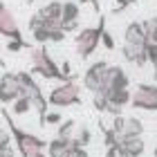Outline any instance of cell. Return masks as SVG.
I'll return each instance as SVG.
<instances>
[{"instance_id": "6da1fadb", "label": "cell", "mask_w": 157, "mask_h": 157, "mask_svg": "<svg viewBox=\"0 0 157 157\" xmlns=\"http://www.w3.org/2000/svg\"><path fill=\"white\" fill-rule=\"evenodd\" d=\"M0 112H2V119L7 121V126H9V135L13 137V141H16V153L20 157H45V148H47L45 139H40V137H36V135L18 128L16 124H13L11 112L7 108H0Z\"/></svg>"}, {"instance_id": "7a4b0ae2", "label": "cell", "mask_w": 157, "mask_h": 157, "mask_svg": "<svg viewBox=\"0 0 157 157\" xmlns=\"http://www.w3.org/2000/svg\"><path fill=\"white\" fill-rule=\"evenodd\" d=\"M16 76H18V83H20V97L29 99L32 108L38 112V124L45 126V115H47V99H45V94L40 92L38 83L32 78L29 72H16Z\"/></svg>"}, {"instance_id": "3957f363", "label": "cell", "mask_w": 157, "mask_h": 157, "mask_svg": "<svg viewBox=\"0 0 157 157\" xmlns=\"http://www.w3.org/2000/svg\"><path fill=\"white\" fill-rule=\"evenodd\" d=\"M32 72L29 74H40V76H45L47 81H70V78H65L61 74V70H59V63H56L52 56H49V52L45 47H36V49H32ZM74 78V76H72Z\"/></svg>"}, {"instance_id": "277c9868", "label": "cell", "mask_w": 157, "mask_h": 157, "mask_svg": "<svg viewBox=\"0 0 157 157\" xmlns=\"http://www.w3.org/2000/svg\"><path fill=\"white\" fill-rule=\"evenodd\" d=\"M105 20L101 16V20H99V25L97 27H85V29H81L76 34V38H74V49H76V54H78V59H90L92 54H94V49L99 47V38H101V29H105Z\"/></svg>"}, {"instance_id": "5b68a950", "label": "cell", "mask_w": 157, "mask_h": 157, "mask_svg": "<svg viewBox=\"0 0 157 157\" xmlns=\"http://www.w3.org/2000/svg\"><path fill=\"white\" fill-rule=\"evenodd\" d=\"M47 105H56V108H67V105H78L81 103V88L74 78L56 85V88L45 97Z\"/></svg>"}, {"instance_id": "8992f818", "label": "cell", "mask_w": 157, "mask_h": 157, "mask_svg": "<svg viewBox=\"0 0 157 157\" xmlns=\"http://www.w3.org/2000/svg\"><path fill=\"white\" fill-rule=\"evenodd\" d=\"M130 105L137 110H148L155 112L157 110V85L151 83H139L135 92L130 94Z\"/></svg>"}, {"instance_id": "52a82bcc", "label": "cell", "mask_w": 157, "mask_h": 157, "mask_svg": "<svg viewBox=\"0 0 157 157\" xmlns=\"http://www.w3.org/2000/svg\"><path fill=\"white\" fill-rule=\"evenodd\" d=\"M128 85H130V78H128V74L119 65H108L103 83L99 88V92H94V94H108V92H115V90H128Z\"/></svg>"}, {"instance_id": "ba28073f", "label": "cell", "mask_w": 157, "mask_h": 157, "mask_svg": "<svg viewBox=\"0 0 157 157\" xmlns=\"http://www.w3.org/2000/svg\"><path fill=\"white\" fill-rule=\"evenodd\" d=\"M0 34L5 38H11V40H23V34H20V27L16 23V16H13V11L5 2H0Z\"/></svg>"}, {"instance_id": "9c48e42d", "label": "cell", "mask_w": 157, "mask_h": 157, "mask_svg": "<svg viewBox=\"0 0 157 157\" xmlns=\"http://www.w3.org/2000/svg\"><path fill=\"white\" fill-rule=\"evenodd\" d=\"M20 97V83L13 72H5L0 76V103H13V99Z\"/></svg>"}, {"instance_id": "30bf717a", "label": "cell", "mask_w": 157, "mask_h": 157, "mask_svg": "<svg viewBox=\"0 0 157 157\" xmlns=\"http://www.w3.org/2000/svg\"><path fill=\"white\" fill-rule=\"evenodd\" d=\"M105 70H108V63H105V61L92 63V65L85 70V76H83L85 90H90L92 94L99 92V88H101V83H103V76H105Z\"/></svg>"}, {"instance_id": "8fae6325", "label": "cell", "mask_w": 157, "mask_h": 157, "mask_svg": "<svg viewBox=\"0 0 157 157\" xmlns=\"http://www.w3.org/2000/svg\"><path fill=\"white\" fill-rule=\"evenodd\" d=\"M121 54H124V59L128 63H135L137 67H144L148 63V59H146V45H128V43H124Z\"/></svg>"}, {"instance_id": "7c38bea8", "label": "cell", "mask_w": 157, "mask_h": 157, "mask_svg": "<svg viewBox=\"0 0 157 157\" xmlns=\"http://www.w3.org/2000/svg\"><path fill=\"white\" fill-rule=\"evenodd\" d=\"M124 40L128 43V45H148L146 43V34H144V29H141V23H137V20L128 23L126 32H124Z\"/></svg>"}, {"instance_id": "4fadbf2b", "label": "cell", "mask_w": 157, "mask_h": 157, "mask_svg": "<svg viewBox=\"0 0 157 157\" xmlns=\"http://www.w3.org/2000/svg\"><path fill=\"white\" fill-rule=\"evenodd\" d=\"M119 148L130 157H141L146 151V144L141 137H128V139H119Z\"/></svg>"}, {"instance_id": "5bb4252c", "label": "cell", "mask_w": 157, "mask_h": 157, "mask_svg": "<svg viewBox=\"0 0 157 157\" xmlns=\"http://www.w3.org/2000/svg\"><path fill=\"white\" fill-rule=\"evenodd\" d=\"M144 132V124L137 117H124V128H121L119 139H128V137H141Z\"/></svg>"}, {"instance_id": "9a60e30c", "label": "cell", "mask_w": 157, "mask_h": 157, "mask_svg": "<svg viewBox=\"0 0 157 157\" xmlns=\"http://www.w3.org/2000/svg\"><path fill=\"white\" fill-rule=\"evenodd\" d=\"M45 151H47L45 155H49V157H65L70 151H72V139H59V137H54L47 144Z\"/></svg>"}, {"instance_id": "2e32d148", "label": "cell", "mask_w": 157, "mask_h": 157, "mask_svg": "<svg viewBox=\"0 0 157 157\" xmlns=\"http://www.w3.org/2000/svg\"><path fill=\"white\" fill-rule=\"evenodd\" d=\"M61 9H63V2H61V0H52V2H47V5L38 11V16H43L45 20H61Z\"/></svg>"}, {"instance_id": "e0dca14e", "label": "cell", "mask_w": 157, "mask_h": 157, "mask_svg": "<svg viewBox=\"0 0 157 157\" xmlns=\"http://www.w3.org/2000/svg\"><path fill=\"white\" fill-rule=\"evenodd\" d=\"M78 2H63V9H61V23H74L78 20Z\"/></svg>"}, {"instance_id": "ac0fdd59", "label": "cell", "mask_w": 157, "mask_h": 157, "mask_svg": "<svg viewBox=\"0 0 157 157\" xmlns=\"http://www.w3.org/2000/svg\"><path fill=\"white\" fill-rule=\"evenodd\" d=\"M141 29L146 34V43H153L157 45V18H148L141 23Z\"/></svg>"}, {"instance_id": "d6986e66", "label": "cell", "mask_w": 157, "mask_h": 157, "mask_svg": "<svg viewBox=\"0 0 157 157\" xmlns=\"http://www.w3.org/2000/svg\"><path fill=\"white\" fill-rule=\"evenodd\" d=\"M90 141H92V132H90L85 126H81V128H78V130L74 132V137H72V144L78 146V148H85V146L90 144Z\"/></svg>"}, {"instance_id": "ffe728a7", "label": "cell", "mask_w": 157, "mask_h": 157, "mask_svg": "<svg viewBox=\"0 0 157 157\" xmlns=\"http://www.w3.org/2000/svg\"><path fill=\"white\" fill-rule=\"evenodd\" d=\"M74 128H76V121H74V119L61 121V124H59V132H56V137H59V139H72V137H74Z\"/></svg>"}, {"instance_id": "44dd1931", "label": "cell", "mask_w": 157, "mask_h": 157, "mask_svg": "<svg viewBox=\"0 0 157 157\" xmlns=\"http://www.w3.org/2000/svg\"><path fill=\"white\" fill-rule=\"evenodd\" d=\"M13 115H27V112L32 110V103H29V99H25V97H18V99H13Z\"/></svg>"}, {"instance_id": "7402d4cb", "label": "cell", "mask_w": 157, "mask_h": 157, "mask_svg": "<svg viewBox=\"0 0 157 157\" xmlns=\"http://www.w3.org/2000/svg\"><path fill=\"white\" fill-rule=\"evenodd\" d=\"M146 59H148V63H153L155 76H157V45H153V43H148V45H146Z\"/></svg>"}, {"instance_id": "603a6c76", "label": "cell", "mask_w": 157, "mask_h": 157, "mask_svg": "<svg viewBox=\"0 0 157 157\" xmlns=\"http://www.w3.org/2000/svg\"><path fill=\"white\" fill-rule=\"evenodd\" d=\"M99 40H103V47L105 49H110V52L115 49V38H112V34L108 29H101V38H99Z\"/></svg>"}, {"instance_id": "cb8c5ba5", "label": "cell", "mask_w": 157, "mask_h": 157, "mask_svg": "<svg viewBox=\"0 0 157 157\" xmlns=\"http://www.w3.org/2000/svg\"><path fill=\"white\" fill-rule=\"evenodd\" d=\"M25 47H32V43H27V40H9L7 43V49H9V52H20V49H25Z\"/></svg>"}, {"instance_id": "d4e9b609", "label": "cell", "mask_w": 157, "mask_h": 157, "mask_svg": "<svg viewBox=\"0 0 157 157\" xmlns=\"http://www.w3.org/2000/svg\"><path fill=\"white\" fill-rule=\"evenodd\" d=\"M92 103H94V108H97L99 112H108V101H105V97H101V94H94Z\"/></svg>"}, {"instance_id": "484cf974", "label": "cell", "mask_w": 157, "mask_h": 157, "mask_svg": "<svg viewBox=\"0 0 157 157\" xmlns=\"http://www.w3.org/2000/svg\"><path fill=\"white\" fill-rule=\"evenodd\" d=\"M47 34H49V43H63V40H65V34H63L61 27H56V29H49Z\"/></svg>"}, {"instance_id": "4316f807", "label": "cell", "mask_w": 157, "mask_h": 157, "mask_svg": "<svg viewBox=\"0 0 157 157\" xmlns=\"http://www.w3.org/2000/svg\"><path fill=\"white\" fill-rule=\"evenodd\" d=\"M32 36H34V40L36 43H47L49 40V34H47V29H36V32H32Z\"/></svg>"}, {"instance_id": "83f0119b", "label": "cell", "mask_w": 157, "mask_h": 157, "mask_svg": "<svg viewBox=\"0 0 157 157\" xmlns=\"http://www.w3.org/2000/svg\"><path fill=\"white\" fill-rule=\"evenodd\" d=\"M63 117H61V112H47L45 115V126L47 124H61Z\"/></svg>"}, {"instance_id": "f1b7e54d", "label": "cell", "mask_w": 157, "mask_h": 157, "mask_svg": "<svg viewBox=\"0 0 157 157\" xmlns=\"http://www.w3.org/2000/svg\"><path fill=\"white\" fill-rule=\"evenodd\" d=\"M65 157H90V155H88V151H85V148H78V146L72 144V151H70Z\"/></svg>"}, {"instance_id": "f546056e", "label": "cell", "mask_w": 157, "mask_h": 157, "mask_svg": "<svg viewBox=\"0 0 157 157\" xmlns=\"http://www.w3.org/2000/svg\"><path fill=\"white\" fill-rule=\"evenodd\" d=\"M117 5H119V7H115V11H112V13H119V11H124V9H126V7L130 5V2H128V0H117Z\"/></svg>"}, {"instance_id": "4dcf8cb0", "label": "cell", "mask_w": 157, "mask_h": 157, "mask_svg": "<svg viewBox=\"0 0 157 157\" xmlns=\"http://www.w3.org/2000/svg\"><path fill=\"white\" fill-rule=\"evenodd\" d=\"M105 157H117V148H105Z\"/></svg>"}, {"instance_id": "1f68e13d", "label": "cell", "mask_w": 157, "mask_h": 157, "mask_svg": "<svg viewBox=\"0 0 157 157\" xmlns=\"http://www.w3.org/2000/svg\"><path fill=\"white\" fill-rule=\"evenodd\" d=\"M88 2L92 5V9H94V11H99V2H97V0H88Z\"/></svg>"}, {"instance_id": "d6a6232c", "label": "cell", "mask_w": 157, "mask_h": 157, "mask_svg": "<svg viewBox=\"0 0 157 157\" xmlns=\"http://www.w3.org/2000/svg\"><path fill=\"white\" fill-rule=\"evenodd\" d=\"M117 157H130V155H128V153H124V151L119 148V151H117Z\"/></svg>"}, {"instance_id": "836d02e7", "label": "cell", "mask_w": 157, "mask_h": 157, "mask_svg": "<svg viewBox=\"0 0 157 157\" xmlns=\"http://www.w3.org/2000/svg\"><path fill=\"white\" fill-rule=\"evenodd\" d=\"M0 65H2V67H5V61H2V59H0Z\"/></svg>"}, {"instance_id": "e575fe53", "label": "cell", "mask_w": 157, "mask_h": 157, "mask_svg": "<svg viewBox=\"0 0 157 157\" xmlns=\"http://www.w3.org/2000/svg\"><path fill=\"white\" fill-rule=\"evenodd\" d=\"M155 157H157V148H155Z\"/></svg>"}, {"instance_id": "d590c367", "label": "cell", "mask_w": 157, "mask_h": 157, "mask_svg": "<svg viewBox=\"0 0 157 157\" xmlns=\"http://www.w3.org/2000/svg\"><path fill=\"white\" fill-rule=\"evenodd\" d=\"M128 2H135V0H128Z\"/></svg>"}, {"instance_id": "8d00e7d4", "label": "cell", "mask_w": 157, "mask_h": 157, "mask_svg": "<svg viewBox=\"0 0 157 157\" xmlns=\"http://www.w3.org/2000/svg\"><path fill=\"white\" fill-rule=\"evenodd\" d=\"M29 2H32V0H29Z\"/></svg>"}]
</instances>
